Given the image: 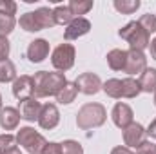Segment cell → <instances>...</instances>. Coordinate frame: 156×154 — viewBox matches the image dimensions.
Listing matches in <instances>:
<instances>
[{
  "label": "cell",
  "mask_w": 156,
  "mask_h": 154,
  "mask_svg": "<svg viewBox=\"0 0 156 154\" xmlns=\"http://www.w3.org/2000/svg\"><path fill=\"white\" fill-rule=\"evenodd\" d=\"M67 83L64 73H47L38 71L33 76V87H35V98H47V96H56L60 89Z\"/></svg>",
  "instance_id": "obj_1"
},
{
  "label": "cell",
  "mask_w": 156,
  "mask_h": 154,
  "mask_svg": "<svg viewBox=\"0 0 156 154\" xmlns=\"http://www.w3.org/2000/svg\"><path fill=\"white\" fill-rule=\"evenodd\" d=\"M105 120H107L105 107L102 103H96V102L82 105L76 113V125H78V129H82V131L102 127L105 123Z\"/></svg>",
  "instance_id": "obj_2"
},
{
  "label": "cell",
  "mask_w": 156,
  "mask_h": 154,
  "mask_svg": "<svg viewBox=\"0 0 156 154\" xmlns=\"http://www.w3.org/2000/svg\"><path fill=\"white\" fill-rule=\"evenodd\" d=\"M118 37L125 40V42L129 44V47L134 49V51H144V49H147L149 44H151V35L140 26L138 20H133V22L125 24V26L118 31Z\"/></svg>",
  "instance_id": "obj_3"
},
{
  "label": "cell",
  "mask_w": 156,
  "mask_h": 154,
  "mask_svg": "<svg viewBox=\"0 0 156 154\" xmlns=\"http://www.w3.org/2000/svg\"><path fill=\"white\" fill-rule=\"evenodd\" d=\"M16 143L22 145V149H26L29 154H42L44 147L47 145L45 138L33 127H20L16 132Z\"/></svg>",
  "instance_id": "obj_4"
},
{
  "label": "cell",
  "mask_w": 156,
  "mask_h": 154,
  "mask_svg": "<svg viewBox=\"0 0 156 154\" xmlns=\"http://www.w3.org/2000/svg\"><path fill=\"white\" fill-rule=\"evenodd\" d=\"M75 58H76V49L73 44H60L55 47L53 54H51V64L58 73H66L75 65Z\"/></svg>",
  "instance_id": "obj_5"
},
{
  "label": "cell",
  "mask_w": 156,
  "mask_h": 154,
  "mask_svg": "<svg viewBox=\"0 0 156 154\" xmlns=\"http://www.w3.org/2000/svg\"><path fill=\"white\" fill-rule=\"evenodd\" d=\"M147 69V56L144 54V51H134L129 49L127 51V60H125V67L123 73L127 75H142Z\"/></svg>",
  "instance_id": "obj_6"
},
{
  "label": "cell",
  "mask_w": 156,
  "mask_h": 154,
  "mask_svg": "<svg viewBox=\"0 0 156 154\" xmlns=\"http://www.w3.org/2000/svg\"><path fill=\"white\" fill-rule=\"evenodd\" d=\"M75 83H76V87H78V93H83L87 96H93L98 91H102V80L94 73H82L76 78Z\"/></svg>",
  "instance_id": "obj_7"
},
{
  "label": "cell",
  "mask_w": 156,
  "mask_h": 154,
  "mask_svg": "<svg viewBox=\"0 0 156 154\" xmlns=\"http://www.w3.org/2000/svg\"><path fill=\"white\" fill-rule=\"evenodd\" d=\"M13 96L20 102L29 100L35 96V87H33V76L29 75H22L16 76V80L13 82Z\"/></svg>",
  "instance_id": "obj_8"
},
{
  "label": "cell",
  "mask_w": 156,
  "mask_h": 154,
  "mask_svg": "<svg viewBox=\"0 0 156 154\" xmlns=\"http://www.w3.org/2000/svg\"><path fill=\"white\" fill-rule=\"evenodd\" d=\"M111 118H113V123L116 125L118 129H127L131 123H133V120H134V113H133V109L127 105V103H123V102H118L116 105L113 107V111H111Z\"/></svg>",
  "instance_id": "obj_9"
},
{
  "label": "cell",
  "mask_w": 156,
  "mask_h": 154,
  "mask_svg": "<svg viewBox=\"0 0 156 154\" xmlns=\"http://www.w3.org/2000/svg\"><path fill=\"white\" fill-rule=\"evenodd\" d=\"M49 54V42L44 38H37L33 42H29L27 45V51H26V56L31 64H40L47 58Z\"/></svg>",
  "instance_id": "obj_10"
},
{
  "label": "cell",
  "mask_w": 156,
  "mask_h": 154,
  "mask_svg": "<svg viewBox=\"0 0 156 154\" xmlns=\"http://www.w3.org/2000/svg\"><path fill=\"white\" fill-rule=\"evenodd\" d=\"M145 136H147V132H145V127L142 123L133 121L127 129H123V143H125V147H134L136 149L140 143L145 142Z\"/></svg>",
  "instance_id": "obj_11"
},
{
  "label": "cell",
  "mask_w": 156,
  "mask_h": 154,
  "mask_svg": "<svg viewBox=\"0 0 156 154\" xmlns=\"http://www.w3.org/2000/svg\"><path fill=\"white\" fill-rule=\"evenodd\" d=\"M60 123V113H58V107L55 103H45L42 105V111L38 116V125L45 131H51L55 129L56 125Z\"/></svg>",
  "instance_id": "obj_12"
},
{
  "label": "cell",
  "mask_w": 156,
  "mask_h": 154,
  "mask_svg": "<svg viewBox=\"0 0 156 154\" xmlns=\"http://www.w3.org/2000/svg\"><path fill=\"white\" fill-rule=\"evenodd\" d=\"M91 31V22L87 18H75L64 31V38L66 40H76L83 35H87Z\"/></svg>",
  "instance_id": "obj_13"
},
{
  "label": "cell",
  "mask_w": 156,
  "mask_h": 154,
  "mask_svg": "<svg viewBox=\"0 0 156 154\" xmlns=\"http://www.w3.org/2000/svg\"><path fill=\"white\" fill-rule=\"evenodd\" d=\"M20 118L22 120H26V121H38V116H40V111H42V105H40V102L33 96V98H29V100H24V102H20Z\"/></svg>",
  "instance_id": "obj_14"
},
{
  "label": "cell",
  "mask_w": 156,
  "mask_h": 154,
  "mask_svg": "<svg viewBox=\"0 0 156 154\" xmlns=\"http://www.w3.org/2000/svg\"><path fill=\"white\" fill-rule=\"evenodd\" d=\"M20 111L15 107H4L0 111V127L4 131H15L20 123Z\"/></svg>",
  "instance_id": "obj_15"
},
{
  "label": "cell",
  "mask_w": 156,
  "mask_h": 154,
  "mask_svg": "<svg viewBox=\"0 0 156 154\" xmlns=\"http://www.w3.org/2000/svg\"><path fill=\"white\" fill-rule=\"evenodd\" d=\"M140 91L142 93H156V69L153 67H147L142 75H140Z\"/></svg>",
  "instance_id": "obj_16"
},
{
  "label": "cell",
  "mask_w": 156,
  "mask_h": 154,
  "mask_svg": "<svg viewBox=\"0 0 156 154\" xmlns=\"http://www.w3.org/2000/svg\"><path fill=\"white\" fill-rule=\"evenodd\" d=\"M107 64L113 71H123L125 67V60H127V51L123 49H111L107 53Z\"/></svg>",
  "instance_id": "obj_17"
},
{
  "label": "cell",
  "mask_w": 156,
  "mask_h": 154,
  "mask_svg": "<svg viewBox=\"0 0 156 154\" xmlns=\"http://www.w3.org/2000/svg\"><path fill=\"white\" fill-rule=\"evenodd\" d=\"M76 94H78L76 83H75V82H67V83L60 89V93L56 94V102L62 103V105H69V103L75 102Z\"/></svg>",
  "instance_id": "obj_18"
},
{
  "label": "cell",
  "mask_w": 156,
  "mask_h": 154,
  "mask_svg": "<svg viewBox=\"0 0 156 154\" xmlns=\"http://www.w3.org/2000/svg\"><path fill=\"white\" fill-rule=\"evenodd\" d=\"M35 13V18L38 22V26L42 29H49V27H55V18H53V9L51 7H38L33 11Z\"/></svg>",
  "instance_id": "obj_19"
},
{
  "label": "cell",
  "mask_w": 156,
  "mask_h": 154,
  "mask_svg": "<svg viewBox=\"0 0 156 154\" xmlns=\"http://www.w3.org/2000/svg\"><path fill=\"white\" fill-rule=\"evenodd\" d=\"M53 18H55V24H56V26H69V24L75 20L71 9H69L67 5H56V7L53 9Z\"/></svg>",
  "instance_id": "obj_20"
},
{
  "label": "cell",
  "mask_w": 156,
  "mask_h": 154,
  "mask_svg": "<svg viewBox=\"0 0 156 154\" xmlns=\"http://www.w3.org/2000/svg\"><path fill=\"white\" fill-rule=\"evenodd\" d=\"M142 91H140V83H138V80H134V78H123L122 80V98H136L138 94H140Z\"/></svg>",
  "instance_id": "obj_21"
},
{
  "label": "cell",
  "mask_w": 156,
  "mask_h": 154,
  "mask_svg": "<svg viewBox=\"0 0 156 154\" xmlns=\"http://www.w3.org/2000/svg\"><path fill=\"white\" fill-rule=\"evenodd\" d=\"M16 80V67L15 64L7 58L0 62V83H9Z\"/></svg>",
  "instance_id": "obj_22"
},
{
  "label": "cell",
  "mask_w": 156,
  "mask_h": 154,
  "mask_svg": "<svg viewBox=\"0 0 156 154\" xmlns=\"http://www.w3.org/2000/svg\"><path fill=\"white\" fill-rule=\"evenodd\" d=\"M75 18H82V15H87L93 9V0H71L67 4Z\"/></svg>",
  "instance_id": "obj_23"
},
{
  "label": "cell",
  "mask_w": 156,
  "mask_h": 154,
  "mask_svg": "<svg viewBox=\"0 0 156 154\" xmlns=\"http://www.w3.org/2000/svg\"><path fill=\"white\" fill-rule=\"evenodd\" d=\"M102 91H104L107 96H111V98H115V100H120V98H122V80L111 78V80L104 82V83H102Z\"/></svg>",
  "instance_id": "obj_24"
},
{
  "label": "cell",
  "mask_w": 156,
  "mask_h": 154,
  "mask_svg": "<svg viewBox=\"0 0 156 154\" xmlns=\"http://www.w3.org/2000/svg\"><path fill=\"white\" fill-rule=\"evenodd\" d=\"M18 24H20V27H22L24 31H27V33H37V31H42V27L38 26V22H37V18H35V13H33V11L24 13V15L20 16V20H18Z\"/></svg>",
  "instance_id": "obj_25"
},
{
  "label": "cell",
  "mask_w": 156,
  "mask_h": 154,
  "mask_svg": "<svg viewBox=\"0 0 156 154\" xmlns=\"http://www.w3.org/2000/svg\"><path fill=\"white\" fill-rule=\"evenodd\" d=\"M115 9L122 15H133L140 7V0H115Z\"/></svg>",
  "instance_id": "obj_26"
},
{
  "label": "cell",
  "mask_w": 156,
  "mask_h": 154,
  "mask_svg": "<svg viewBox=\"0 0 156 154\" xmlns=\"http://www.w3.org/2000/svg\"><path fill=\"white\" fill-rule=\"evenodd\" d=\"M16 26V18L13 15H5V13H0V37H7L13 33Z\"/></svg>",
  "instance_id": "obj_27"
},
{
  "label": "cell",
  "mask_w": 156,
  "mask_h": 154,
  "mask_svg": "<svg viewBox=\"0 0 156 154\" xmlns=\"http://www.w3.org/2000/svg\"><path fill=\"white\" fill-rule=\"evenodd\" d=\"M62 145V154H83V147L76 140H66Z\"/></svg>",
  "instance_id": "obj_28"
},
{
  "label": "cell",
  "mask_w": 156,
  "mask_h": 154,
  "mask_svg": "<svg viewBox=\"0 0 156 154\" xmlns=\"http://www.w3.org/2000/svg\"><path fill=\"white\" fill-rule=\"evenodd\" d=\"M138 22H140V26H142V27H144L149 35L156 33V16H154V15H151V13L142 15V18H140Z\"/></svg>",
  "instance_id": "obj_29"
},
{
  "label": "cell",
  "mask_w": 156,
  "mask_h": 154,
  "mask_svg": "<svg viewBox=\"0 0 156 154\" xmlns=\"http://www.w3.org/2000/svg\"><path fill=\"white\" fill-rule=\"evenodd\" d=\"M16 145V136L5 132V134H0V154L4 151H7L9 147H15Z\"/></svg>",
  "instance_id": "obj_30"
},
{
  "label": "cell",
  "mask_w": 156,
  "mask_h": 154,
  "mask_svg": "<svg viewBox=\"0 0 156 154\" xmlns=\"http://www.w3.org/2000/svg\"><path fill=\"white\" fill-rule=\"evenodd\" d=\"M134 154H156V143H153L151 140H145L144 143H140L136 147Z\"/></svg>",
  "instance_id": "obj_31"
},
{
  "label": "cell",
  "mask_w": 156,
  "mask_h": 154,
  "mask_svg": "<svg viewBox=\"0 0 156 154\" xmlns=\"http://www.w3.org/2000/svg\"><path fill=\"white\" fill-rule=\"evenodd\" d=\"M0 13H5V15H13L16 13V4L11 2V0H0Z\"/></svg>",
  "instance_id": "obj_32"
},
{
  "label": "cell",
  "mask_w": 156,
  "mask_h": 154,
  "mask_svg": "<svg viewBox=\"0 0 156 154\" xmlns=\"http://www.w3.org/2000/svg\"><path fill=\"white\" fill-rule=\"evenodd\" d=\"M9 49H11V45H9L7 37H0V62H2V60H7Z\"/></svg>",
  "instance_id": "obj_33"
},
{
  "label": "cell",
  "mask_w": 156,
  "mask_h": 154,
  "mask_svg": "<svg viewBox=\"0 0 156 154\" xmlns=\"http://www.w3.org/2000/svg\"><path fill=\"white\" fill-rule=\"evenodd\" d=\"M42 154H62V145L56 142H47V145L44 147Z\"/></svg>",
  "instance_id": "obj_34"
},
{
  "label": "cell",
  "mask_w": 156,
  "mask_h": 154,
  "mask_svg": "<svg viewBox=\"0 0 156 154\" xmlns=\"http://www.w3.org/2000/svg\"><path fill=\"white\" fill-rule=\"evenodd\" d=\"M111 154H134L129 147H125V145H118V147H115L113 151H111Z\"/></svg>",
  "instance_id": "obj_35"
},
{
  "label": "cell",
  "mask_w": 156,
  "mask_h": 154,
  "mask_svg": "<svg viewBox=\"0 0 156 154\" xmlns=\"http://www.w3.org/2000/svg\"><path fill=\"white\" fill-rule=\"evenodd\" d=\"M145 132H147V134H149L153 140H156V118L151 121V125L147 127V131H145Z\"/></svg>",
  "instance_id": "obj_36"
},
{
  "label": "cell",
  "mask_w": 156,
  "mask_h": 154,
  "mask_svg": "<svg viewBox=\"0 0 156 154\" xmlns=\"http://www.w3.org/2000/svg\"><path fill=\"white\" fill-rule=\"evenodd\" d=\"M2 154H22V151H20V147H18V145H15V147H9L7 151H4Z\"/></svg>",
  "instance_id": "obj_37"
},
{
  "label": "cell",
  "mask_w": 156,
  "mask_h": 154,
  "mask_svg": "<svg viewBox=\"0 0 156 154\" xmlns=\"http://www.w3.org/2000/svg\"><path fill=\"white\" fill-rule=\"evenodd\" d=\"M149 49H151V58H154V60H156V38L151 40V44H149Z\"/></svg>",
  "instance_id": "obj_38"
},
{
  "label": "cell",
  "mask_w": 156,
  "mask_h": 154,
  "mask_svg": "<svg viewBox=\"0 0 156 154\" xmlns=\"http://www.w3.org/2000/svg\"><path fill=\"white\" fill-rule=\"evenodd\" d=\"M4 107H2V94H0V111H2Z\"/></svg>",
  "instance_id": "obj_39"
},
{
  "label": "cell",
  "mask_w": 156,
  "mask_h": 154,
  "mask_svg": "<svg viewBox=\"0 0 156 154\" xmlns=\"http://www.w3.org/2000/svg\"><path fill=\"white\" fill-rule=\"evenodd\" d=\"M154 105H156V93H154Z\"/></svg>",
  "instance_id": "obj_40"
}]
</instances>
